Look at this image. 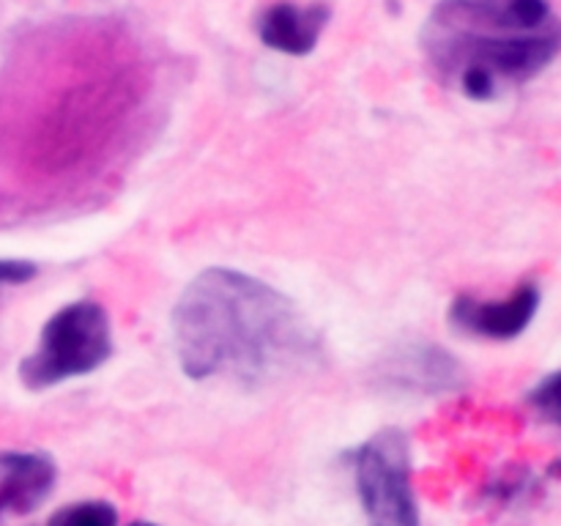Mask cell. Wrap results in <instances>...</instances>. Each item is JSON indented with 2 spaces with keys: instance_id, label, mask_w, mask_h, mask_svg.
<instances>
[{
  "instance_id": "cell-1",
  "label": "cell",
  "mask_w": 561,
  "mask_h": 526,
  "mask_svg": "<svg viewBox=\"0 0 561 526\" xmlns=\"http://www.w3.org/2000/svg\"><path fill=\"white\" fill-rule=\"evenodd\" d=\"M170 321L175 356L192 381L214 376L266 381L299 370L321 348L296 301L228 266L197 274L175 301Z\"/></svg>"
},
{
  "instance_id": "cell-2",
  "label": "cell",
  "mask_w": 561,
  "mask_h": 526,
  "mask_svg": "<svg viewBox=\"0 0 561 526\" xmlns=\"http://www.w3.org/2000/svg\"><path fill=\"white\" fill-rule=\"evenodd\" d=\"M431 69L471 102L526 85L561 53V20L548 0H442L422 31Z\"/></svg>"
},
{
  "instance_id": "cell-3",
  "label": "cell",
  "mask_w": 561,
  "mask_h": 526,
  "mask_svg": "<svg viewBox=\"0 0 561 526\" xmlns=\"http://www.w3.org/2000/svg\"><path fill=\"white\" fill-rule=\"evenodd\" d=\"M110 356L113 329L107 310L99 301L77 299L49 316L36 348L20 362V378L27 389L42 392L99 370Z\"/></svg>"
},
{
  "instance_id": "cell-4",
  "label": "cell",
  "mask_w": 561,
  "mask_h": 526,
  "mask_svg": "<svg viewBox=\"0 0 561 526\" xmlns=\"http://www.w3.org/2000/svg\"><path fill=\"white\" fill-rule=\"evenodd\" d=\"M367 526H422L411 488V447L398 427H383L351 453Z\"/></svg>"
},
{
  "instance_id": "cell-5",
  "label": "cell",
  "mask_w": 561,
  "mask_h": 526,
  "mask_svg": "<svg viewBox=\"0 0 561 526\" xmlns=\"http://www.w3.org/2000/svg\"><path fill=\"white\" fill-rule=\"evenodd\" d=\"M378 381L405 395H444L466 387V367L444 345L427 340L400 343L378 362Z\"/></svg>"
},
{
  "instance_id": "cell-6",
  "label": "cell",
  "mask_w": 561,
  "mask_h": 526,
  "mask_svg": "<svg viewBox=\"0 0 561 526\" xmlns=\"http://www.w3.org/2000/svg\"><path fill=\"white\" fill-rule=\"evenodd\" d=\"M542 294L537 283H524L504 299H477L460 294L449 305V323L458 332L485 340H515L529 329L540 310Z\"/></svg>"
},
{
  "instance_id": "cell-7",
  "label": "cell",
  "mask_w": 561,
  "mask_h": 526,
  "mask_svg": "<svg viewBox=\"0 0 561 526\" xmlns=\"http://www.w3.org/2000/svg\"><path fill=\"white\" fill-rule=\"evenodd\" d=\"M55 460L44 453L0 455V521L27 515L53 493Z\"/></svg>"
},
{
  "instance_id": "cell-8",
  "label": "cell",
  "mask_w": 561,
  "mask_h": 526,
  "mask_svg": "<svg viewBox=\"0 0 561 526\" xmlns=\"http://www.w3.org/2000/svg\"><path fill=\"white\" fill-rule=\"evenodd\" d=\"M329 14L332 11L323 3H274L257 16V38L274 53L301 58L318 47L327 31Z\"/></svg>"
},
{
  "instance_id": "cell-9",
  "label": "cell",
  "mask_w": 561,
  "mask_h": 526,
  "mask_svg": "<svg viewBox=\"0 0 561 526\" xmlns=\"http://www.w3.org/2000/svg\"><path fill=\"white\" fill-rule=\"evenodd\" d=\"M47 526H118V510L110 502H75L58 510Z\"/></svg>"
},
{
  "instance_id": "cell-10",
  "label": "cell",
  "mask_w": 561,
  "mask_h": 526,
  "mask_svg": "<svg viewBox=\"0 0 561 526\" xmlns=\"http://www.w3.org/2000/svg\"><path fill=\"white\" fill-rule=\"evenodd\" d=\"M529 403L542 420L553 422V425L561 427V370L546 376L535 389H531Z\"/></svg>"
},
{
  "instance_id": "cell-11",
  "label": "cell",
  "mask_w": 561,
  "mask_h": 526,
  "mask_svg": "<svg viewBox=\"0 0 561 526\" xmlns=\"http://www.w3.org/2000/svg\"><path fill=\"white\" fill-rule=\"evenodd\" d=\"M38 274L33 261H20V258H0V285H22L31 283Z\"/></svg>"
},
{
  "instance_id": "cell-12",
  "label": "cell",
  "mask_w": 561,
  "mask_h": 526,
  "mask_svg": "<svg viewBox=\"0 0 561 526\" xmlns=\"http://www.w3.org/2000/svg\"><path fill=\"white\" fill-rule=\"evenodd\" d=\"M131 526H157V524H146V521H137V524H131Z\"/></svg>"
}]
</instances>
